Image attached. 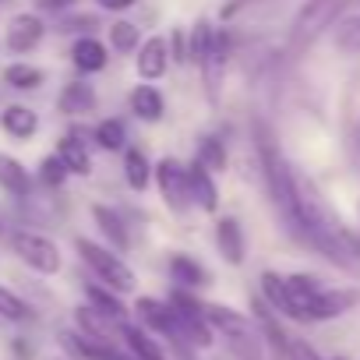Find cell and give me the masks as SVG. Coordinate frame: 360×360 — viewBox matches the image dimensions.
I'll use <instances>...</instances> for the list:
<instances>
[{
	"mask_svg": "<svg viewBox=\"0 0 360 360\" xmlns=\"http://www.w3.org/2000/svg\"><path fill=\"white\" fill-rule=\"evenodd\" d=\"M255 152H258V166L265 176V191L283 219V230L297 240L300 237V212H297V169L286 162V155L279 152V141L272 134V127L265 120H255Z\"/></svg>",
	"mask_w": 360,
	"mask_h": 360,
	"instance_id": "1",
	"label": "cell"
},
{
	"mask_svg": "<svg viewBox=\"0 0 360 360\" xmlns=\"http://www.w3.org/2000/svg\"><path fill=\"white\" fill-rule=\"evenodd\" d=\"M75 251H78V258L89 265V272H92L103 286H110V290H117V293H131V290L138 286V276H134V269L120 258V251H113V248H106V244H96V240H89V237H78V240H75Z\"/></svg>",
	"mask_w": 360,
	"mask_h": 360,
	"instance_id": "2",
	"label": "cell"
},
{
	"mask_svg": "<svg viewBox=\"0 0 360 360\" xmlns=\"http://www.w3.org/2000/svg\"><path fill=\"white\" fill-rule=\"evenodd\" d=\"M342 11H346V0H307V4L297 11L293 25H290V46L293 50H307L328 29L339 25Z\"/></svg>",
	"mask_w": 360,
	"mask_h": 360,
	"instance_id": "3",
	"label": "cell"
},
{
	"mask_svg": "<svg viewBox=\"0 0 360 360\" xmlns=\"http://www.w3.org/2000/svg\"><path fill=\"white\" fill-rule=\"evenodd\" d=\"M155 191L162 198V205L173 212V216H188L195 209L191 202V184H188V166L180 162L176 155H162L155 162Z\"/></svg>",
	"mask_w": 360,
	"mask_h": 360,
	"instance_id": "4",
	"label": "cell"
},
{
	"mask_svg": "<svg viewBox=\"0 0 360 360\" xmlns=\"http://www.w3.org/2000/svg\"><path fill=\"white\" fill-rule=\"evenodd\" d=\"M8 244H11V251L18 255V262L29 265V269L39 272V276H57V272L64 269L60 248H57L50 237L36 233V230H15V233L8 237Z\"/></svg>",
	"mask_w": 360,
	"mask_h": 360,
	"instance_id": "5",
	"label": "cell"
},
{
	"mask_svg": "<svg viewBox=\"0 0 360 360\" xmlns=\"http://www.w3.org/2000/svg\"><path fill=\"white\" fill-rule=\"evenodd\" d=\"M134 318H138V325L148 328L152 335H162V339H169L173 346L188 349L184 335H180L176 311H173L169 300H159V297H138V300H134Z\"/></svg>",
	"mask_w": 360,
	"mask_h": 360,
	"instance_id": "6",
	"label": "cell"
},
{
	"mask_svg": "<svg viewBox=\"0 0 360 360\" xmlns=\"http://www.w3.org/2000/svg\"><path fill=\"white\" fill-rule=\"evenodd\" d=\"M230 53H233L230 29H216L212 50H209V57L198 64V75H202V85H205V96H209V103H212V106H219V92H223V78H226Z\"/></svg>",
	"mask_w": 360,
	"mask_h": 360,
	"instance_id": "7",
	"label": "cell"
},
{
	"mask_svg": "<svg viewBox=\"0 0 360 360\" xmlns=\"http://www.w3.org/2000/svg\"><path fill=\"white\" fill-rule=\"evenodd\" d=\"M169 68H173L169 39H166V36H148V39H141L138 57H134V71H138V78H141V82H159V78H166Z\"/></svg>",
	"mask_w": 360,
	"mask_h": 360,
	"instance_id": "8",
	"label": "cell"
},
{
	"mask_svg": "<svg viewBox=\"0 0 360 360\" xmlns=\"http://www.w3.org/2000/svg\"><path fill=\"white\" fill-rule=\"evenodd\" d=\"M43 36H46L43 18L32 15V11H22V15H15V18L8 22V36H4V43H8L11 53H32V50L43 43Z\"/></svg>",
	"mask_w": 360,
	"mask_h": 360,
	"instance_id": "9",
	"label": "cell"
},
{
	"mask_svg": "<svg viewBox=\"0 0 360 360\" xmlns=\"http://www.w3.org/2000/svg\"><path fill=\"white\" fill-rule=\"evenodd\" d=\"M212 237H216V251H219V258L226 265H233V269L244 265V258H248V237H244V226L233 216H219Z\"/></svg>",
	"mask_w": 360,
	"mask_h": 360,
	"instance_id": "10",
	"label": "cell"
},
{
	"mask_svg": "<svg viewBox=\"0 0 360 360\" xmlns=\"http://www.w3.org/2000/svg\"><path fill=\"white\" fill-rule=\"evenodd\" d=\"M188 184H191V202L195 209H202L205 216L219 212V184H216V173L205 169L198 159L188 162Z\"/></svg>",
	"mask_w": 360,
	"mask_h": 360,
	"instance_id": "11",
	"label": "cell"
},
{
	"mask_svg": "<svg viewBox=\"0 0 360 360\" xmlns=\"http://www.w3.org/2000/svg\"><path fill=\"white\" fill-rule=\"evenodd\" d=\"M258 286H262V300H265L279 318L300 321V311H297V304H293V293H290V286H286V276L265 269V272L258 276Z\"/></svg>",
	"mask_w": 360,
	"mask_h": 360,
	"instance_id": "12",
	"label": "cell"
},
{
	"mask_svg": "<svg viewBox=\"0 0 360 360\" xmlns=\"http://www.w3.org/2000/svg\"><path fill=\"white\" fill-rule=\"evenodd\" d=\"M166 272H169V283H173L176 290H191V293H198V290H205V286H209V272H205V265H202V262H195V258H191V255H184V251L169 255Z\"/></svg>",
	"mask_w": 360,
	"mask_h": 360,
	"instance_id": "13",
	"label": "cell"
},
{
	"mask_svg": "<svg viewBox=\"0 0 360 360\" xmlns=\"http://www.w3.org/2000/svg\"><path fill=\"white\" fill-rule=\"evenodd\" d=\"M71 64L78 75H99L110 64V46L96 36H78L71 43Z\"/></svg>",
	"mask_w": 360,
	"mask_h": 360,
	"instance_id": "14",
	"label": "cell"
},
{
	"mask_svg": "<svg viewBox=\"0 0 360 360\" xmlns=\"http://www.w3.org/2000/svg\"><path fill=\"white\" fill-rule=\"evenodd\" d=\"M360 300V290H349V286H325L311 307V321H332V318H342L349 307H356Z\"/></svg>",
	"mask_w": 360,
	"mask_h": 360,
	"instance_id": "15",
	"label": "cell"
},
{
	"mask_svg": "<svg viewBox=\"0 0 360 360\" xmlns=\"http://www.w3.org/2000/svg\"><path fill=\"white\" fill-rule=\"evenodd\" d=\"M96 106H99V96H96V89L85 78L68 82L60 89V96H57V110L64 117H89V113H96Z\"/></svg>",
	"mask_w": 360,
	"mask_h": 360,
	"instance_id": "16",
	"label": "cell"
},
{
	"mask_svg": "<svg viewBox=\"0 0 360 360\" xmlns=\"http://www.w3.org/2000/svg\"><path fill=\"white\" fill-rule=\"evenodd\" d=\"M75 325H78V332H85V335H92V339H103V342H113V339L120 335V328H124V321L103 314V311L92 307V304H78V307H75Z\"/></svg>",
	"mask_w": 360,
	"mask_h": 360,
	"instance_id": "17",
	"label": "cell"
},
{
	"mask_svg": "<svg viewBox=\"0 0 360 360\" xmlns=\"http://www.w3.org/2000/svg\"><path fill=\"white\" fill-rule=\"evenodd\" d=\"M127 106H131V113H134L138 120H145V124H159V120L166 117V96H162L152 82L134 85L131 96H127Z\"/></svg>",
	"mask_w": 360,
	"mask_h": 360,
	"instance_id": "18",
	"label": "cell"
},
{
	"mask_svg": "<svg viewBox=\"0 0 360 360\" xmlns=\"http://www.w3.org/2000/svg\"><path fill=\"white\" fill-rule=\"evenodd\" d=\"M92 219H96V226H99L106 248H113V251H120V255L131 248V230H127V223H124V216H120L117 209H110V205H92Z\"/></svg>",
	"mask_w": 360,
	"mask_h": 360,
	"instance_id": "19",
	"label": "cell"
},
{
	"mask_svg": "<svg viewBox=\"0 0 360 360\" xmlns=\"http://www.w3.org/2000/svg\"><path fill=\"white\" fill-rule=\"evenodd\" d=\"M152 180H155V162H152L138 145H127V148H124V184H127L134 195H141V191L152 188Z\"/></svg>",
	"mask_w": 360,
	"mask_h": 360,
	"instance_id": "20",
	"label": "cell"
},
{
	"mask_svg": "<svg viewBox=\"0 0 360 360\" xmlns=\"http://www.w3.org/2000/svg\"><path fill=\"white\" fill-rule=\"evenodd\" d=\"M0 131L11 134L15 141H29V138H36V131H39V113H36L32 106L11 103V106L0 110Z\"/></svg>",
	"mask_w": 360,
	"mask_h": 360,
	"instance_id": "21",
	"label": "cell"
},
{
	"mask_svg": "<svg viewBox=\"0 0 360 360\" xmlns=\"http://www.w3.org/2000/svg\"><path fill=\"white\" fill-rule=\"evenodd\" d=\"M0 191L18 198V202L32 195V173L25 169L22 159H15L8 152H0Z\"/></svg>",
	"mask_w": 360,
	"mask_h": 360,
	"instance_id": "22",
	"label": "cell"
},
{
	"mask_svg": "<svg viewBox=\"0 0 360 360\" xmlns=\"http://www.w3.org/2000/svg\"><path fill=\"white\" fill-rule=\"evenodd\" d=\"M286 286H290L293 304H297V311H300V325L311 321V307H314L318 293L325 290V283H321L318 276H311V272H290V276H286Z\"/></svg>",
	"mask_w": 360,
	"mask_h": 360,
	"instance_id": "23",
	"label": "cell"
},
{
	"mask_svg": "<svg viewBox=\"0 0 360 360\" xmlns=\"http://www.w3.org/2000/svg\"><path fill=\"white\" fill-rule=\"evenodd\" d=\"M57 155L64 159V166L71 169V176H89V173H92V152H89V145L82 141L78 131L60 134V141H57Z\"/></svg>",
	"mask_w": 360,
	"mask_h": 360,
	"instance_id": "24",
	"label": "cell"
},
{
	"mask_svg": "<svg viewBox=\"0 0 360 360\" xmlns=\"http://www.w3.org/2000/svg\"><path fill=\"white\" fill-rule=\"evenodd\" d=\"M120 339H124V346L134 353V360H166L159 339H155L148 328H141V325H127V321H124Z\"/></svg>",
	"mask_w": 360,
	"mask_h": 360,
	"instance_id": "25",
	"label": "cell"
},
{
	"mask_svg": "<svg viewBox=\"0 0 360 360\" xmlns=\"http://www.w3.org/2000/svg\"><path fill=\"white\" fill-rule=\"evenodd\" d=\"M195 159H198L205 169H212V173H226V166H230L226 141H223L219 134H202V138H198V148H195Z\"/></svg>",
	"mask_w": 360,
	"mask_h": 360,
	"instance_id": "26",
	"label": "cell"
},
{
	"mask_svg": "<svg viewBox=\"0 0 360 360\" xmlns=\"http://www.w3.org/2000/svg\"><path fill=\"white\" fill-rule=\"evenodd\" d=\"M85 297H89V304H92V307H99L103 314H110V318H117V321H127V307H124L120 293H117V290H110V286H103L99 279L85 283Z\"/></svg>",
	"mask_w": 360,
	"mask_h": 360,
	"instance_id": "27",
	"label": "cell"
},
{
	"mask_svg": "<svg viewBox=\"0 0 360 360\" xmlns=\"http://www.w3.org/2000/svg\"><path fill=\"white\" fill-rule=\"evenodd\" d=\"M92 141L103 148V152H124L127 148V127L120 117H103L96 127H92Z\"/></svg>",
	"mask_w": 360,
	"mask_h": 360,
	"instance_id": "28",
	"label": "cell"
},
{
	"mask_svg": "<svg viewBox=\"0 0 360 360\" xmlns=\"http://www.w3.org/2000/svg\"><path fill=\"white\" fill-rule=\"evenodd\" d=\"M332 43L342 57H360V15L339 18V25L332 32Z\"/></svg>",
	"mask_w": 360,
	"mask_h": 360,
	"instance_id": "29",
	"label": "cell"
},
{
	"mask_svg": "<svg viewBox=\"0 0 360 360\" xmlns=\"http://www.w3.org/2000/svg\"><path fill=\"white\" fill-rule=\"evenodd\" d=\"M138 46H141V29L134 22L120 18L110 25V50L113 53H138Z\"/></svg>",
	"mask_w": 360,
	"mask_h": 360,
	"instance_id": "30",
	"label": "cell"
},
{
	"mask_svg": "<svg viewBox=\"0 0 360 360\" xmlns=\"http://www.w3.org/2000/svg\"><path fill=\"white\" fill-rule=\"evenodd\" d=\"M4 82L11 89H18V92H36L46 82V75L39 68H32V64H8L4 68Z\"/></svg>",
	"mask_w": 360,
	"mask_h": 360,
	"instance_id": "31",
	"label": "cell"
},
{
	"mask_svg": "<svg viewBox=\"0 0 360 360\" xmlns=\"http://www.w3.org/2000/svg\"><path fill=\"white\" fill-rule=\"evenodd\" d=\"M0 318L4 321H29L32 318V307L15 290H8L4 283H0Z\"/></svg>",
	"mask_w": 360,
	"mask_h": 360,
	"instance_id": "32",
	"label": "cell"
},
{
	"mask_svg": "<svg viewBox=\"0 0 360 360\" xmlns=\"http://www.w3.org/2000/svg\"><path fill=\"white\" fill-rule=\"evenodd\" d=\"M68 176H71V169L64 166V159H60L57 152L39 162V184H43V188H53V191H57V188L68 184Z\"/></svg>",
	"mask_w": 360,
	"mask_h": 360,
	"instance_id": "33",
	"label": "cell"
},
{
	"mask_svg": "<svg viewBox=\"0 0 360 360\" xmlns=\"http://www.w3.org/2000/svg\"><path fill=\"white\" fill-rule=\"evenodd\" d=\"M166 39H169V57H173V64H191V29H173V32H166Z\"/></svg>",
	"mask_w": 360,
	"mask_h": 360,
	"instance_id": "34",
	"label": "cell"
},
{
	"mask_svg": "<svg viewBox=\"0 0 360 360\" xmlns=\"http://www.w3.org/2000/svg\"><path fill=\"white\" fill-rule=\"evenodd\" d=\"M92 29H99L96 15H68L60 22V32H78V36H92Z\"/></svg>",
	"mask_w": 360,
	"mask_h": 360,
	"instance_id": "35",
	"label": "cell"
},
{
	"mask_svg": "<svg viewBox=\"0 0 360 360\" xmlns=\"http://www.w3.org/2000/svg\"><path fill=\"white\" fill-rule=\"evenodd\" d=\"M32 4L39 11H46V15H64V11H71L78 4V0H32Z\"/></svg>",
	"mask_w": 360,
	"mask_h": 360,
	"instance_id": "36",
	"label": "cell"
},
{
	"mask_svg": "<svg viewBox=\"0 0 360 360\" xmlns=\"http://www.w3.org/2000/svg\"><path fill=\"white\" fill-rule=\"evenodd\" d=\"M138 4V0H96V8L99 11H110V15H124Z\"/></svg>",
	"mask_w": 360,
	"mask_h": 360,
	"instance_id": "37",
	"label": "cell"
},
{
	"mask_svg": "<svg viewBox=\"0 0 360 360\" xmlns=\"http://www.w3.org/2000/svg\"><path fill=\"white\" fill-rule=\"evenodd\" d=\"M0 4H8V0H0Z\"/></svg>",
	"mask_w": 360,
	"mask_h": 360,
	"instance_id": "38",
	"label": "cell"
},
{
	"mask_svg": "<svg viewBox=\"0 0 360 360\" xmlns=\"http://www.w3.org/2000/svg\"><path fill=\"white\" fill-rule=\"evenodd\" d=\"M0 233H4V230H0Z\"/></svg>",
	"mask_w": 360,
	"mask_h": 360,
	"instance_id": "39",
	"label": "cell"
},
{
	"mask_svg": "<svg viewBox=\"0 0 360 360\" xmlns=\"http://www.w3.org/2000/svg\"><path fill=\"white\" fill-rule=\"evenodd\" d=\"M356 4H360V0H356Z\"/></svg>",
	"mask_w": 360,
	"mask_h": 360,
	"instance_id": "40",
	"label": "cell"
}]
</instances>
